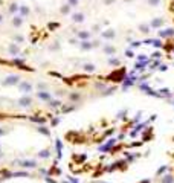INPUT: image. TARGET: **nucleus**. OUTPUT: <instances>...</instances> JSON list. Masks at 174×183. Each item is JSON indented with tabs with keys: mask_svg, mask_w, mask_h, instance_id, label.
Masks as SVG:
<instances>
[{
	"mask_svg": "<svg viewBox=\"0 0 174 183\" xmlns=\"http://www.w3.org/2000/svg\"><path fill=\"white\" fill-rule=\"evenodd\" d=\"M153 139H154V130H153V127H147L142 131V142L147 143V142H150Z\"/></svg>",
	"mask_w": 174,
	"mask_h": 183,
	"instance_id": "nucleus-5",
	"label": "nucleus"
},
{
	"mask_svg": "<svg viewBox=\"0 0 174 183\" xmlns=\"http://www.w3.org/2000/svg\"><path fill=\"white\" fill-rule=\"evenodd\" d=\"M165 23H167V20L164 18V17H154V18H151V21L148 23L150 24V28L154 31H157V29H162L164 26H165Z\"/></svg>",
	"mask_w": 174,
	"mask_h": 183,
	"instance_id": "nucleus-4",
	"label": "nucleus"
},
{
	"mask_svg": "<svg viewBox=\"0 0 174 183\" xmlns=\"http://www.w3.org/2000/svg\"><path fill=\"white\" fill-rule=\"evenodd\" d=\"M167 173H173V166H168V165H162V166H159V169L154 173V177L156 179H160L164 174Z\"/></svg>",
	"mask_w": 174,
	"mask_h": 183,
	"instance_id": "nucleus-8",
	"label": "nucleus"
},
{
	"mask_svg": "<svg viewBox=\"0 0 174 183\" xmlns=\"http://www.w3.org/2000/svg\"><path fill=\"white\" fill-rule=\"evenodd\" d=\"M122 153H124V156H125V160H127L130 165L135 163L138 159H141V154H139V153H128V151H125V150H124Z\"/></svg>",
	"mask_w": 174,
	"mask_h": 183,
	"instance_id": "nucleus-7",
	"label": "nucleus"
},
{
	"mask_svg": "<svg viewBox=\"0 0 174 183\" xmlns=\"http://www.w3.org/2000/svg\"><path fill=\"white\" fill-rule=\"evenodd\" d=\"M138 183H151V180L150 179H144V180H139Z\"/></svg>",
	"mask_w": 174,
	"mask_h": 183,
	"instance_id": "nucleus-29",
	"label": "nucleus"
},
{
	"mask_svg": "<svg viewBox=\"0 0 174 183\" xmlns=\"http://www.w3.org/2000/svg\"><path fill=\"white\" fill-rule=\"evenodd\" d=\"M160 57H162V52H160V50H154L153 54L150 55V60H154V58H160Z\"/></svg>",
	"mask_w": 174,
	"mask_h": 183,
	"instance_id": "nucleus-22",
	"label": "nucleus"
},
{
	"mask_svg": "<svg viewBox=\"0 0 174 183\" xmlns=\"http://www.w3.org/2000/svg\"><path fill=\"white\" fill-rule=\"evenodd\" d=\"M157 70H160V72H165V70H168V66H165V64H160Z\"/></svg>",
	"mask_w": 174,
	"mask_h": 183,
	"instance_id": "nucleus-28",
	"label": "nucleus"
},
{
	"mask_svg": "<svg viewBox=\"0 0 174 183\" xmlns=\"http://www.w3.org/2000/svg\"><path fill=\"white\" fill-rule=\"evenodd\" d=\"M104 3L105 5H112V3H115V0H104Z\"/></svg>",
	"mask_w": 174,
	"mask_h": 183,
	"instance_id": "nucleus-30",
	"label": "nucleus"
},
{
	"mask_svg": "<svg viewBox=\"0 0 174 183\" xmlns=\"http://www.w3.org/2000/svg\"><path fill=\"white\" fill-rule=\"evenodd\" d=\"M173 173H174V166H173Z\"/></svg>",
	"mask_w": 174,
	"mask_h": 183,
	"instance_id": "nucleus-34",
	"label": "nucleus"
},
{
	"mask_svg": "<svg viewBox=\"0 0 174 183\" xmlns=\"http://www.w3.org/2000/svg\"><path fill=\"white\" fill-rule=\"evenodd\" d=\"M79 98H81V95H79V93H70V96H69V99H72L73 102H78Z\"/></svg>",
	"mask_w": 174,
	"mask_h": 183,
	"instance_id": "nucleus-23",
	"label": "nucleus"
},
{
	"mask_svg": "<svg viewBox=\"0 0 174 183\" xmlns=\"http://www.w3.org/2000/svg\"><path fill=\"white\" fill-rule=\"evenodd\" d=\"M141 119H142V110H139V111L135 114V119H131V121H133V124L136 125V124H139V122H141Z\"/></svg>",
	"mask_w": 174,
	"mask_h": 183,
	"instance_id": "nucleus-21",
	"label": "nucleus"
},
{
	"mask_svg": "<svg viewBox=\"0 0 174 183\" xmlns=\"http://www.w3.org/2000/svg\"><path fill=\"white\" fill-rule=\"evenodd\" d=\"M115 37H116V32L113 29H107L102 32V38H105V40H113Z\"/></svg>",
	"mask_w": 174,
	"mask_h": 183,
	"instance_id": "nucleus-14",
	"label": "nucleus"
},
{
	"mask_svg": "<svg viewBox=\"0 0 174 183\" xmlns=\"http://www.w3.org/2000/svg\"><path fill=\"white\" fill-rule=\"evenodd\" d=\"M160 183H174V174L173 173H167L160 177Z\"/></svg>",
	"mask_w": 174,
	"mask_h": 183,
	"instance_id": "nucleus-13",
	"label": "nucleus"
},
{
	"mask_svg": "<svg viewBox=\"0 0 174 183\" xmlns=\"http://www.w3.org/2000/svg\"><path fill=\"white\" fill-rule=\"evenodd\" d=\"M125 2H133V0H125Z\"/></svg>",
	"mask_w": 174,
	"mask_h": 183,
	"instance_id": "nucleus-31",
	"label": "nucleus"
},
{
	"mask_svg": "<svg viewBox=\"0 0 174 183\" xmlns=\"http://www.w3.org/2000/svg\"><path fill=\"white\" fill-rule=\"evenodd\" d=\"M125 57L127 58H133V57H135V52H133V49H127L125 50Z\"/></svg>",
	"mask_w": 174,
	"mask_h": 183,
	"instance_id": "nucleus-25",
	"label": "nucleus"
},
{
	"mask_svg": "<svg viewBox=\"0 0 174 183\" xmlns=\"http://www.w3.org/2000/svg\"><path fill=\"white\" fill-rule=\"evenodd\" d=\"M128 72H127V67L122 66V67H119V69H115L110 75H107L104 78V81H113L115 84H122V81L127 78Z\"/></svg>",
	"mask_w": 174,
	"mask_h": 183,
	"instance_id": "nucleus-1",
	"label": "nucleus"
},
{
	"mask_svg": "<svg viewBox=\"0 0 174 183\" xmlns=\"http://www.w3.org/2000/svg\"><path fill=\"white\" fill-rule=\"evenodd\" d=\"M173 23H174V15H173Z\"/></svg>",
	"mask_w": 174,
	"mask_h": 183,
	"instance_id": "nucleus-33",
	"label": "nucleus"
},
{
	"mask_svg": "<svg viewBox=\"0 0 174 183\" xmlns=\"http://www.w3.org/2000/svg\"><path fill=\"white\" fill-rule=\"evenodd\" d=\"M162 50L165 52V54H173V50H174V38H167V40L164 41Z\"/></svg>",
	"mask_w": 174,
	"mask_h": 183,
	"instance_id": "nucleus-6",
	"label": "nucleus"
},
{
	"mask_svg": "<svg viewBox=\"0 0 174 183\" xmlns=\"http://www.w3.org/2000/svg\"><path fill=\"white\" fill-rule=\"evenodd\" d=\"M171 140H173V142H174V136H173V137H171Z\"/></svg>",
	"mask_w": 174,
	"mask_h": 183,
	"instance_id": "nucleus-32",
	"label": "nucleus"
},
{
	"mask_svg": "<svg viewBox=\"0 0 174 183\" xmlns=\"http://www.w3.org/2000/svg\"><path fill=\"white\" fill-rule=\"evenodd\" d=\"M102 50H104V54H107V55H115L116 54V47L115 46H112V44H109V43H107V44H104V47H102Z\"/></svg>",
	"mask_w": 174,
	"mask_h": 183,
	"instance_id": "nucleus-12",
	"label": "nucleus"
},
{
	"mask_svg": "<svg viewBox=\"0 0 174 183\" xmlns=\"http://www.w3.org/2000/svg\"><path fill=\"white\" fill-rule=\"evenodd\" d=\"M168 6H170V8H168V12H171V14L174 15V0H171Z\"/></svg>",
	"mask_w": 174,
	"mask_h": 183,
	"instance_id": "nucleus-26",
	"label": "nucleus"
},
{
	"mask_svg": "<svg viewBox=\"0 0 174 183\" xmlns=\"http://www.w3.org/2000/svg\"><path fill=\"white\" fill-rule=\"evenodd\" d=\"M138 29H139V32L142 34V35H150V32L153 31L151 28H150V24L148 23H139V26H138Z\"/></svg>",
	"mask_w": 174,
	"mask_h": 183,
	"instance_id": "nucleus-9",
	"label": "nucleus"
},
{
	"mask_svg": "<svg viewBox=\"0 0 174 183\" xmlns=\"http://www.w3.org/2000/svg\"><path fill=\"white\" fill-rule=\"evenodd\" d=\"M78 38H81L83 41H84V40H89V38H90V32H87V31H81V32H78Z\"/></svg>",
	"mask_w": 174,
	"mask_h": 183,
	"instance_id": "nucleus-18",
	"label": "nucleus"
},
{
	"mask_svg": "<svg viewBox=\"0 0 174 183\" xmlns=\"http://www.w3.org/2000/svg\"><path fill=\"white\" fill-rule=\"evenodd\" d=\"M116 140H118V139H115V137H113V139H110V140L107 142V143H104V145H102V147H101L99 150H101V151H104V153L110 151V150H112V148H113V147L116 145Z\"/></svg>",
	"mask_w": 174,
	"mask_h": 183,
	"instance_id": "nucleus-11",
	"label": "nucleus"
},
{
	"mask_svg": "<svg viewBox=\"0 0 174 183\" xmlns=\"http://www.w3.org/2000/svg\"><path fill=\"white\" fill-rule=\"evenodd\" d=\"M138 87H139V90L142 92V93L144 95H147V96H151V98H157V99H162V96H160V93H159V92L157 90H154L148 83H147V81H144V83H138L136 84Z\"/></svg>",
	"mask_w": 174,
	"mask_h": 183,
	"instance_id": "nucleus-2",
	"label": "nucleus"
},
{
	"mask_svg": "<svg viewBox=\"0 0 174 183\" xmlns=\"http://www.w3.org/2000/svg\"><path fill=\"white\" fill-rule=\"evenodd\" d=\"M141 44H142V41H133V43H130V49H136V47H141Z\"/></svg>",
	"mask_w": 174,
	"mask_h": 183,
	"instance_id": "nucleus-24",
	"label": "nucleus"
},
{
	"mask_svg": "<svg viewBox=\"0 0 174 183\" xmlns=\"http://www.w3.org/2000/svg\"><path fill=\"white\" fill-rule=\"evenodd\" d=\"M148 60H150V58L147 57L145 54H141V55L138 57V61H148Z\"/></svg>",
	"mask_w": 174,
	"mask_h": 183,
	"instance_id": "nucleus-27",
	"label": "nucleus"
},
{
	"mask_svg": "<svg viewBox=\"0 0 174 183\" xmlns=\"http://www.w3.org/2000/svg\"><path fill=\"white\" fill-rule=\"evenodd\" d=\"M109 64H110V66H121V60L112 57V58H109Z\"/></svg>",
	"mask_w": 174,
	"mask_h": 183,
	"instance_id": "nucleus-19",
	"label": "nucleus"
},
{
	"mask_svg": "<svg viewBox=\"0 0 174 183\" xmlns=\"http://www.w3.org/2000/svg\"><path fill=\"white\" fill-rule=\"evenodd\" d=\"M116 119H121L122 122H128V121H130V117H128V108H124V110H121V111H118Z\"/></svg>",
	"mask_w": 174,
	"mask_h": 183,
	"instance_id": "nucleus-10",
	"label": "nucleus"
},
{
	"mask_svg": "<svg viewBox=\"0 0 174 183\" xmlns=\"http://www.w3.org/2000/svg\"><path fill=\"white\" fill-rule=\"evenodd\" d=\"M151 46L154 47V49H162V46H164V41L162 40H160V38H153V40H151Z\"/></svg>",
	"mask_w": 174,
	"mask_h": 183,
	"instance_id": "nucleus-15",
	"label": "nucleus"
},
{
	"mask_svg": "<svg viewBox=\"0 0 174 183\" xmlns=\"http://www.w3.org/2000/svg\"><path fill=\"white\" fill-rule=\"evenodd\" d=\"M157 38H160V40L174 38V28H162V29H157Z\"/></svg>",
	"mask_w": 174,
	"mask_h": 183,
	"instance_id": "nucleus-3",
	"label": "nucleus"
},
{
	"mask_svg": "<svg viewBox=\"0 0 174 183\" xmlns=\"http://www.w3.org/2000/svg\"><path fill=\"white\" fill-rule=\"evenodd\" d=\"M83 70L84 72H89V73H93V72L96 70V67H95V64L87 63V64H84V66H83Z\"/></svg>",
	"mask_w": 174,
	"mask_h": 183,
	"instance_id": "nucleus-16",
	"label": "nucleus"
},
{
	"mask_svg": "<svg viewBox=\"0 0 174 183\" xmlns=\"http://www.w3.org/2000/svg\"><path fill=\"white\" fill-rule=\"evenodd\" d=\"M160 3H162V0H147V5L151 6V8H156V6H159Z\"/></svg>",
	"mask_w": 174,
	"mask_h": 183,
	"instance_id": "nucleus-20",
	"label": "nucleus"
},
{
	"mask_svg": "<svg viewBox=\"0 0 174 183\" xmlns=\"http://www.w3.org/2000/svg\"><path fill=\"white\" fill-rule=\"evenodd\" d=\"M72 20H73L75 23H81V21L84 20V15L81 14V12H76V14L72 15Z\"/></svg>",
	"mask_w": 174,
	"mask_h": 183,
	"instance_id": "nucleus-17",
	"label": "nucleus"
}]
</instances>
